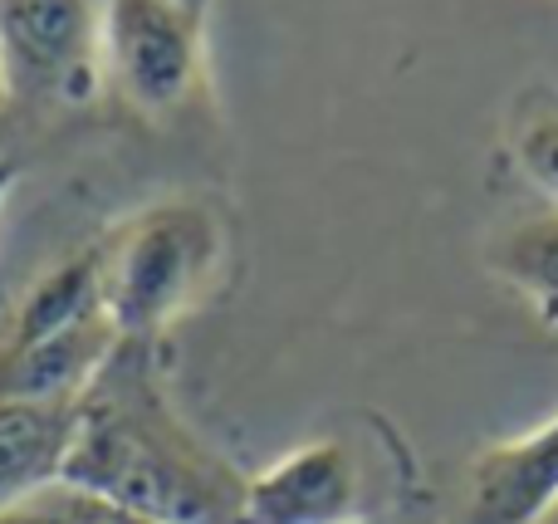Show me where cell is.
Segmentation results:
<instances>
[{
    "mask_svg": "<svg viewBox=\"0 0 558 524\" xmlns=\"http://www.w3.org/2000/svg\"><path fill=\"white\" fill-rule=\"evenodd\" d=\"M123 520H128V515H123ZM128 524H147V520H128Z\"/></svg>",
    "mask_w": 558,
    "mask_h": 524,
    "instance_id": "15",
    "label": "cell"
},
{
    "mask_svg": "<svg viewBox=\"0 0 558 524\" xmlns=\"http://www.w3.org/2000/svg\"><path fill=\"white\" fill-rule=\"evenodd\" d=\"M10 186H15V167H10V162H0V206H5Z\"/></svg>",
    "mask_w": 558,
    "mask_h": 524,
    "instance_id": "13",
    "label": "cell"
},
{
    "mask_svg": "<svg viewBox=\"0 0 558 524\" xmlns=\"http://www.w3.org/2000/svg\"><path fill=\"white\" fill-rule=\"evenodd\" d=\"M94 314H104V255L88 251L64 260L59 270H49L20 300L0 349H25V343H39L59 329H74V324L94 319Z\"/></svg>",
    "mask_w": 558,
    "mask_h": 524,
    "instance_id": "9",
    "label": "cell"
},
{
    "mask_svg": "<svg viewBox=\"0 0 558 524\" xmlns=\"http://www.w3.org/2000/svg\"><path fill=\"white\" fill-rule=\"evenodd\" d=\"M78 402L0 398V515L29 505L64 480Z\"/></svg>",
    "mask_w": 558,
    "mask_h": 524,
    "instance_id": "8",
    "label": "cell"
},
{
    "mask_svg": "<svg viewBox=\"0 0 558 524\" xmlns=\"http://www.w3.org/2000/svg\"><path fill=\"white\" fill-rule=\"evenodd\" d=\"M153 343H128L78 398L59 486L147 524H241L251 480L221 461L167 402Z\"/></svg>",
    "mask_w": 558,
    "mask_h": 524,
    "instance_id": "1",
    "label": "cell"
},
{
    "mask_svg": "<svg viewBox=\"0 0 558 524\" xmlns=\"http://www.w3.org/2000/svg\"><path fill=\"white\" fill-rule=\"evenodd\" d=\"M104 309L128 343H153L221 265V226L196 202L147 206L104 245Z\"/></svg>",
    "mask_w": 558,
    "mask_h": 524,
    "instance_id": "2",
    "label": "cell"
},
{
    "mask_svg": "<svg viewBox=\"0 0 558 524\" xmlns=\"http://www.w3.org/2000/svg\"><path fill=\"white\" fill-rule=\"evenodd\" d=\"M98 64L137 113H172L202 78V10L192 0H98Z\"/></svg>",
    "mask_w": 558,
    "mask_h": 524,
    "instance_id": "3",
    "label": "cell"
},
{
    "mask_svg": "<svg viewBox=\"0 0 558 524\" xmlns=\"http://www.w3.org/2000/svg\"><path fill=\"white\" fill-rule=\"evenodd\" d=\"M558 505V417L475 456L465 515L471 524H539Z\"/></svg>",
    "mask_w": 558,
    "mask_h": 524,
    "instance_id": "6",
    "label": "cell"
},
{
    "mask_svg": "<svg viewBox=\"0 0 558 524\" xmlns=\"http://www.w3.org/2000/svg\"><path fill=\"white\" fill-rule=\"evenodd\" d=\"M10 98L84 103L98 88V0H0Z\"/></svg>",
    "mask_w": 558,
    "mask_h": 524,
    "instance_id": "4",
    "label": "cell"
},
{
    "mask_svg": "<svg viewBox=\"0 0 558 524\" xmlns=\"http://www.w3.org/2000/svg\"><path fill=\"white\" fill-rule=\"evenodd\" d=\"M241 524H357V466L338 441L279 456L245 486Z\"/></svg>",
    "mask_w": 558,
    "mask_h": 524,
    "instance_id": "5",
    "label": "cell"
},
{
    "mask_svg": "<svg viewBox=\"0 0 558 524\" xmlns=\"http://www.w3.org/2000/svg\"><path fill=\"white\" fill-rule=\"evenodd\" d=\"M514 167L530 176L534 192H544L558 206V98L524 108L514 127Z\"/></svg>",
    "mask_w": 558,
    "mask_h": 524,
    "instance_id": "11",
    "label": "cell"
},
{
    "mask_svg": "<svg viewBox=\"0 0 558 524\" xmlns=\"http://www.w3.org/2000/svg\"><path fill=\"white\" fill-rule=\"evenodd\" d=\"M0 524H128V520L118 515V510H108L104 500L78 496V490H69V486H54V490H45V496H35L29 505L0 515Z\"/></svg>",
    "mask_w": 558,
    "mask_h": 524,
    "instance_id": "12",
    "label": "cell"
},
{
    "mask_svg": "<svg viewBox=\"0 0 558 524\" xmlns=\"http://www.w3.org/2000/svg\"><path fill=\"white\" fill-rule=\"evenodd\" d=\"M118 349H123V333L113 329L108 309L25 349H0V398L78 402Z\"/></svg>",
    "mask_w": 558,
    "mask_h": 524,
    "instance_id": "7",
    "label": "cell"
},
{
    "mask_svg": "<svg viewBox=\"0 0 558 524\" xmlns=\"http://www.w3.org/2000/svg\"><path fill=\"white\" fill-rule=\"evenodd\" d=\"M10 98V84H5V69H0V103H5Z\"/></svg>",
    "mask_w": 558,
    "mask_h": 524,
    "instance_id": "14",
    "label": "cell"
},
{
    "mask_svg": "<svg viewBox=\"0 0 558 524\" xmlns=\"http://www.w3.org/2000/svg\"><path fill=\"white\" fill-rule=\"evenodd\" d=\"M495 270L505 284L524 294V304L534 309V319L544 329H558V211L520 221L514 231H505L495 241Z\"/></svg>",
    "mask_w": 558,
    "mask_h": 524,
    "instance_id": "10",
    "label": "cell"
}]
</instances>
